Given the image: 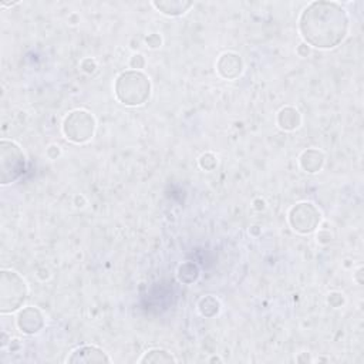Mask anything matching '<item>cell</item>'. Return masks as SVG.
Instances as JSON below:
<instances>
[{
  "mask_svg": "<svg viewBox=\"0 0 364 364\" xmlns=\"http://www.w3.org/2000/svg\"><path fill=\"white\" fill-rule=\"evenodd\" d=\"M303 38L317 48H333L347 34L348 17L346 10L334 1H314L300 16Z\"/></svg>",
  "mask_w": 364,
  "mask_h": 364,
  "instance_id": "6da1fadb",
  "label": "cell"
},
{
  "mask_svg": "<svg viewBox=\"0 0 364 364\" xmlns=\"http://www.w3.org/2000/svg\"><path fill=\"white\" fill-rule=\"evenodd\" d=\"M149 80L139 71H125L115 82V94L122 104L141 105L149 98Z\"/></svg>",
  "mask_w": 364,
  "mask_h": 364,
  "instance_id": "7a4b0ae2",
  "label": "cell"
},
{
  "mask_svg": "<svg viewBox=\"0 0 364 364\" xmlns=\"http://www.w3.org/2000/svg\"><path fill=\"white\" fill-rule=\"evenodd\" d=\"M27 296V284L16 272L3 270L0 274V310L11 313L17 310Z\"/></svg>",
  "mask_w": 364,
  "mask_h": 364,
  "instance_id": "3957f363",
  "label": "cell"
},
{
  "mask_svg": "<svg viewBox=\"0 0 364 364\" xmlns=\"http://www.w3.org/2000/svg\"><path fill=\"white\" fill-rule=\"evenodd\" d=\"M26 168V158L20 146L13 142L3 139L0 142V171L1 183H10L16 181Z\"/></svg>",
  "mask_w": 364,
  "mask_h": 364,
  "instance_id": "277c9868",
  "label": "cell"
},
{
  "mask_svg": "<svg viewBox=\"0 0 364 364\" xmlns=\"http://www.w3.org/2000/svg\"><path fill=\"white\" fill-rule=\"evenodd\" d=\"M95 122L90 112L77 109L73 111L64 121L63 131L68 139L74 142H84L90 139L94 134Z\"/></svg>",
  "mask_w": 364,
  "mask_h": 364,
  "instance_id": "5b68a950",
  "label": "cell"
},
{
  "mask_svg": "<svg viewBox=\"0 0 364 364\" xmlns=\"http://www.w3.org/2000/svg\"><path fill=\"white\" fill-rule=\"evenodd\" d=\"M290 225L294 230L301 233H309L316 229L320 222V212L311 203H299L291 208L289 213Z\"/></svg>",
  "mask_w": 364,
  "mask_h": 364,
  "instance_id": "8992f818",
  "label": "cell"
},
{
  "mask_svg": "<svg viewBox=\"0 0 364 364\" xmlns=\"http://www.w3.org/2000/svg\"><path fill=\"white\" fill-rule=\"evenodd\" d=\"M68 363H109V357L95 346H81L67 358Z\"/></svg>",
  "mask_w": 364,
  "mask_h": 364,
  "instance_id": "52a82bcc",
  "label": "cell"
},
{
  "mask_svg": "<svg viewBox=\"0 0 364 364\" xmlns=\"http://www.w3.org/2000/svg\"><path fill=\"white\" fill-rule=\"evenodd\" d=\"M17 324L21 331L27 334L37 333L43 327V316L34 307H27L23 310L17 318Z\"/></svg>",
  "mask_w": 364,
  "mask_h": 364,
  "instance_id": "ba28073f",
  "label": "cell"
},
{
  "mask_svg": "<svg viewBox=\"0 0 364 364\" xmlns=\"http://www.w3.org/2000/svg\"><path fill=\"white\" fill-rule=\"evenodd\" d=\"M228 65L230 67L229 68V78H235V77H237L240 74V71H242V61H240V58L236 54L226 53L218 61V70L226 68Z\"/></svg>",
  "mask_w": 364,
  "mask_h": 364,
  "instance_id": "9c48e42d",
  "label": "cell"
},
{
  "mask_svg": "<svg viewBox=\"0 0 364 364\" xmlns=\"http://www.w3.org/2000/svg\"><path fill=\"white\" fill-rule=\"evenodd\" d=\"M300 122V117H299V112L294 109V108H283L279 114V124L282 128L284 129H293L299 125Z\"/></svg>",
  "mask_w": 364,
  "mask_h": 364,
  "instance_id": "30bf717a",
  "label": "cell"
},
{
  "mask_svg": "<svg viewBox=\"0 0 364 364\" xmlns=\"http://www.w3.org/2000/svg\"><path fill=\"white\" fill-rule=\"evenodd\" d=\"M176 361L171 353L162 350V348H152L144 354V357L139 360V363H171Z\"/></svg>",
  "mask_w": 364,
  "mask_h": 364,
  "instance_id": "8fae6325",
  "label": "cell"
},
{
  "mask_svg": "<svg viewBox=\"0 0 364 364\" xmlns=\"http://www.w3.org/2000/svg\"><path fill=\"white\" fill-rule=\"evenodd\" d=\"M159 10H162V13L165 14H171V16H176L183 13L188 7H191V3H181V1H173V3H166V1H161V3H154Z\"/></svg>",
  "mask_w": 364,
  "mask_h": 364,
  "instance_id": "7c38bea8",
  "label": "cell"
}]
</instances>
